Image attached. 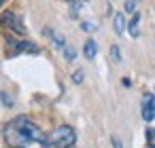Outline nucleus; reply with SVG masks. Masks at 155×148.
<instances>
[{"label": "nucleus", "instance_id": "f257e3e1", "mask_svg": "<svg viewBox=\"0 0 155 148\" xmlns=\"http://www.w3.org/2000/svg\"><path fill=\"white\" fill-rule=\"evenodd\" d=\"M2 137L9 148H28L30 144H43L45 133L28 116H17L2 127Z\"/></svg>", "mask_w": 155, "mask_h": 148}, {"label": "nucleus", "instance_id": "f03ea898", "mask_svg": "<svg viewBox=\"0 0 155 148\" xmlns=\"http://www.w3.org/2000/svg\"><path fill=\"white\" fill-rule=\"evenodd\" d=\"M74 140H77L74 129L70 125H62V127L53 129L51 133H47L41 146L43 148H70L74 144Z\"/></svg>", "mask_w": 155, "mask_h": 148}, {"label": "nucleus", "instance_id": "7ed1b4c3", "mask_svg": "<svg viewBox=\"0 0 155 148\" xmlns=\"http://www.w3.org/2000/svg\"><path fill=\"white\" fill-rule=\"evenodd\" d=\"M0 26L7 28V30H11V32H15V34H19V36L26 34V28H24L21 17L15 15L13 11H5L2 15H0Z\"/></svg>", "mask_w": 155, "mask_h": 148}, {"label": "nucleus", "instance_id": "20e7f679", "mask_svg": "<svg viewBox=\"0 0 155 148\" xmlns=\"http://www.w3.org/2000/svg\"><path fill=\"white\" fill-rule=\"evenodd\" d=\"M7 49H9V55H19V53L38 55V47H36L34 43H28V40H13V38H7Z\"/></svg>", "mask_w": 155, "mask_h": 148}, {"label": "nucleus", "instance_id": "39448f33", "mask_svg": "<svg viewBox=\"0 0 155 148\" xmlns=\"http://www.w3.org/2000/svg\"><path fill=\"white\" fill-rule=\"evenodd\" d=\"M140 114L147 123H151L155 118V95L153 93H144L142 95V104H140Z\"/></svg>", "mask_w": 155, "mask_h": 148}, {"label": "nucleus", "instance_id": "423d86ee", "mask_svg": "<svg viewBox=\"0 0 155 148\" xmlns=\"http://www.w3.org/2000/svg\"><path fill=\"white\" fill-rule=\"evenodd\" d=\"M43 34H45L47 38H51V40H53V45H55L58 49H62V51L66 49V40H64V38H62V36L55 32V30H51V28H45V30H43Z\"/></svg>", "mask_w": 155, "mask_h": 148}, {"label": "nucleus", "instance_id": "0eeeda50", "mask_svg": "<svg viewBox=\"0 0 155 148\" xmlns=\"http://www.w3.org/2000/svg\"><path fill=\"white\" fill-rule=\"evenodd\" d=\"M125 26H127V24H125V15H123V13H115V15H113V30H115V34L121 36V34L125 32Z\"/></svg>", "mask_w": 155, "mask_h": 148}, {"label": "nucleus", "instance_id": "6e6552de", "mask_svg": "<svg viewBox=\"0 0 155 148\" xmlns=\"http://www.w3.org/2000/svg\"><path fill=\"white\" fill-rule=\"evenodd\" d=\"M138 26H140V13H134L132 19H130V24H127V32H130L132 38L138 36Z\"/></svg>", "mask_w": 155, "mask_h": 148}, {"label": "nucleus", "instance_id": "1a4fd4ad", "mask_svg": "<svg viewBox=\"0 0 155 148\" xmlns=\"http://www.w3.org/2000/svg\"><path fill=\"white\" fill-rule=\"evenodd\" d=\"M96 53H98V45H96V40H94V38H89V40L85 43V47H83V55H85L87 59H94V57H96Z\"/></svg>", "mask_w": 155, "mask_h": 148}, {"label": "nucleus", "instance_id": "9d476101", "mask_svg": "<svg viewBox=\"0 0 155 148\" xmlns=\"http://www.w3.org/2000/svg\"><path fill=\"white\" fill-rule=\"evenodd\" d=\"M64 57H66L68 61H72V59L77 57V53H74V49H70V47H66V49H64Z\"/></svg>", "mask_w": 155, "mask_h": 148}, {"label": "nucleus", "instance_id": "9b49d317", "mask_svg": "<svg viewBox=\"0 0 155 148\" xmlns=\"http://www.w3.org/2000/svg\"><path fill=\"white\" fill-rule=\"evenodd\" d=\"M110 59H115V61H121V53H119V47H110Z\"/></svg>", "mask_w": 155, "mask_h": 148}, {"label": "nucleus", "instance_id": "f8f14e48", "mask_svg": "<svg viewBox=\"0 0 155 148\" xmlns=\"http://www.w3.org/2000/svg\"><path fill=\"white\" fill-rule=\"evenodd\" d=\"M125 11L127 13H136V0H125Z\"/></svg>", "mask_w": 155, "mask_h": 148}, {"label": "nucleus", "instance_id": "ddd939ff", "mask_svg": "<svg viewBox=\"0 0 155 148\" xmlns=\"http://www.w3.org/2000/svg\"><path fill=\"white\" fill-rule=\"evenodd\" d=\"M110 144H113V148H123V144H121V140H119L117 135L110 137Z\"/></svg>", "mask_w": 155, "mask_h": 148}, {"label": "nucleus", "instance_id": "4468645a", "mask_svg": "<svg viewBox=\"0 0 155 148\" xmlns=\"http://www.w3.org/2000/svg\"><path fill=\"white\" fill-rule=\"evenodd\" d=\"M0 97L5 99V106H7V108H11V106H13V99H11V97H9L7 93H0Z\"/></svg>", "mask_w": 155, "mask_h": 148}, {"label": "nucleus", "instance_id": "2eb2a0df", "mask_svg": "<svg viewBox=\"0 0 155 148\" xmlns=\"http://www.w3.org/2000/svg\"><path fill=\"white\" fill-rule=\"evenodd\" d=\"M81 28H83L85 32H94V30H96V26H94V24H87V21H83V24H81Z\"/></svg>", "mask_w": 155, "mask_h": 148}, {"label": "nucleus", "instance_id": "dca6fc26", "mask_svg": "<svg viewBox=\"0 0 155 148\" xmlns=\"http://www.w3.org/2000/svg\"><path fill=\"white\" fill-rule=\"evenodd\" d=\"M144 135H147V140H149L151 144L155 142V129H147V133H144Z\"/></svg>", "mask_w": 155, "mask_h": 148}, {"label": "nucleus", "instance_id": "f3484780", "mask_svg": "<svg viewBox=\"0 0 155 148\" xmlns=\"http://www.w3.org/2000/svg\"><path fill=\"white\" fill-rule=\"evenodd\" d=\"M72 80H74V83L79 85V83L83 80V72H74V74H72Z\"/></svg>", "mask_w": 155, "mask_h": 148}, {"label": "nucleus", "instance_id": "a211bd4d", "mask_svg": "<svg viewBox=\"0 0 155 148\" xmlns=\"http://www.w3.org/2000/svg\"><path fill=\"white\" fill-rule=\"evenodd\" d=\"M121 83H123V87H132V83H130V78H123Z\"/></svg>", "mask_w": 155, "mask_h": 148}, {"label": "nucleus", "instance_id": "6ab92c4d", "mask_svg": "<svg viewBox=\"0 0 155 148\" xmlns=\"http://www.w3.org/2000/svg\"><path fill=\"white\" fill-rule=\"evenodd\" d=\"M0 5H2V0H0Z\"/></svg>", "mask_w": 155, "mask_h": 148}, {"label": "nucleus", "instance_id": "aec40b11", "mask_svg": "<svg viewBox=\"0 0 155 148\" xmlns=\"http://www.w3.org/2000/svg\"><path fill=\"white\" fill-rule=\"evenodd\" d=\"M70 2H74V0H70Z\"/></svg>", "mask_w": 155, "mask_h": 148}]
</instances>
